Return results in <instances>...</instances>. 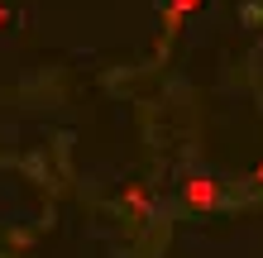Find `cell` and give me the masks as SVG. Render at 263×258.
I'll list each match as a JSON object with an SVG mask.
<instances>
[{
	"mask_svg": "<svg viewBox=\"0 0 263 258\" xmlns=\"http://www.w3.org/2000/svg\"><path fill=\"white\" fill-rule=\"evenodd\" d=\"M10 19H14V14H10L5 5H0V29H10Z\"/></svg>",
	"mask_w": 263,
	"mask_h": 258,
	"instance_id": "4",
	"label": "cell"
},
{
	"mask_svg": "<svg viewBox=\"0 0 263 258\" xmlns=\"http://www.w3.org/2000/svg\"><path fill=\"white\" fill-rule=\"evenodd\" d=\"M120 206H129V210H148V187H125V196H120Z\"/></svg>",
	"mask_w": 263,
	"mask_h": 258,
	"instance_id": "3",
	"label": "cell"
},
{
	"mask_svg": "<svg viewBox=\"0 0 263 258\" xmlns=\"http://www.w3.org/2000/svg\"><path fill=\"white\" fill-rule=\"evenodd\" d=\"M182 201H187L192 210H215V206H220V182H215V177H187Z\"/></svg>",
	"mask_w": 263,
	"mask_h": 258,
	"instance_id": "1",
	"label": "cell"
},
{
	"mask_svg": "<svg viewBox=\"0 0 263 258\" xmlns=\"http://www.w3.org/2000/svg\"><path fill=\"white\" fill-rule=\"evenodd\" d=\"M206 0H167V10H163V43H173V34L182 29V19L187 14H196Z\"/></svg>",
	"mask_w": 263,
	"mask_h": 258,
	"instance_id": "2",
	"label": "cell"
}]
</instances>
